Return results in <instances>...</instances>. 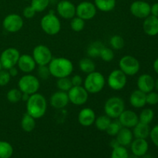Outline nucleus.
I'll return each instance as SVG.
<instances>
[{"mask_svg": "<svg viewBox=\"0 0 158 158\" xmlns=\"http://www.w3.org/2000/svg\"><path fill=\"white\" fill-rule=\"evenodd\" d=\"M47 100L41 94L35 93L29 96L26 101V113L37 120L46 114L47 110Z\"/></svg>", "mask_w": 158, "mask_h": 158, "instance_id": "obj_1", "label": "nucleus"}, {"mask_svg": "<svg viewBox=\"0 0 158 158\" xmlns=\"http://www.w3.org/2000/svg\"><path fill=\"white\" fill-rule=\"evenodd\" d=\"M52 77L60 79L69 77L73 71V64L70 60L65 57L52 58L48 65Z\"/></svg>", "mask_w": 158, "mask_h": 158, "instance_id": "obj_2", "label": "nucleus"}, {"mask_svg": "<svg viewBox=\"0 0 158 158\" xmlns=\"http://www.w3.org/2000/svg\"><path fill=\"white\" fill-rule=\"evenodd\" d=\"M106 84V79L104 76L100 72L94 71L87 74L83 80V87L88 93L91 94H97L101 92Z\"/></svg>", "mask_w": 158, "mask_h": 158, "instance_id": "obj_3", "label": "nucleus"}, {"mask_svg": "<svg viewBox=\"0 0 158 158\" xmlns=\"http://www.w3.org/2000/svg\"><path fill=\"white\" fill-rule=\"evenodd\" d=\"M40 26L46 34L49 35H55L61 30V21L52 10H51L41 19Z\"/></svg>", "mask_w": 158, "mask_h": 158, "instance_id": "obj_4", "label": "nucleus"}, {"mask_svg": "<svg viewBox=\"0 0 158 158\" xmlns=\"http://www.w3.org/2000/svg\"><path fill=\"white\" fill-rule=\"evenodd\" d=\"M104 113L111 119H117L125 110L124 100L120 97L114 96L105 102Z\"/></svg>", "mask_w": 158, "mask_h": 158, "instance_id": "obj_5", "label": "nucleus"}, {"mask_svg": "<svg viewBox=\"0 0 158 158\" xmlns=\"http://www.w3.org/2000/svg\"><path fill=\"white\" fill-rule=\"evenodd\" d=\"M40 87L39 78L30 73H26L20 77L18 81V88L22 93L29 95L38 93Z\"/></svg>", "mask_w": 158, "mask_h": 158, "instance_id": "obj_6", "label": "nucleus"}, {"mask_svg": "<svg viewBox=\"0 0 158 158\" xmlns=\"http://www.w3.org/2000/svg\"><path fill=\"white\" fill-rule=\"evenodd\" d=\"M119 69L128 77H133L140 71V62L132 56H124L119 61Z\"/></svg>", "mask_w": 158, "mask_h": 158, "instance_id": "obj_7", "label": "nucleus"}, {"mask_svg": "<svg viewBox=\"0 0 158 158\" xmlns=\"http://www.w3.org/2000/svg\"><path fill=\"white\" fill-rule=\"evenodd\" d=\"M106 83L109 87L114 90L119 91L123 89L127 83V76L120 69H114L110 73Z\"/></svg>", "mask_w": 158, "mask_h": 158, "instance_id": "obj_8", "label": "nucleus"}, {"mask_svg": "<svg viewBox=\"0 0 158 158\" xmlns=\"http://www.w3.org/2000/svg\"><path fill=\"white\" fill-rule=\"evenodd\" d=\"M20 55L19 51L16 48L9 47L3 50L0 55V62L2 69L8 70L13 66H16Z\"/></svg>", "mask_w": 158, "mask_h": 158, "instance_id": "obj_9", "label": "nucleus"}, {"mask_svg": "<svg viewBox=\"0 0 158 158\" xmlns=\"http://www.w3.org/2000/svg\"><path fill=\"white\" fill-rule=\"evenodd\" d=\"M32 56L38 66H48L53 58L49 48L42 44L34 47Z\"/></svg>", "mask_w": 158, "mask_h": 158, "instance_id": "obj_10", "label": "nucleus"}, {"mask_svg": "<svg viewBox=\"0 0 158 158\" xmlns=\"http://www.w3.org/2000/svg\"><path fill=\"white\" fill-rule=\"evenodd\" d=\"M67 94L69 102L76 106H83L87 102L89 98V93L83 86H72L67 92Z\"/></svg>", "mask_w": 158, "mask_h": 158, "instance_id": "obj_11", "label": "nucleus"}, {"mask_svg": "<svg viewBox=\"0 0 158 158\" xmlns=\"http://www.w3.org/2000/svg\"><path fill=\"white\" fill-rule=\"evenodd\" d=\"M24 25V21L21 15L15 13H11L6 15L2 21L4 29L11 33H15L21 30Z\"/></svg>", "mask_w": 158, "mask_h": 158, "instance_id": "obj_12", "label": "nucleus"}, {"mask_svg": "<svg viewBox=\"0 0 158 158\" xmlns=\"http://www.w3.org/2000/svg\"><path fill=\"white\" fill-rule=\"evenodd\" d=\"M97 9L94 3L89 1H83L76 6V16L83 20H90L97 15Z\"/></svg>", "mask_w": 158, "mask_h": 158, "instance_id": "obj_13", "label": "nucleus"}, {"mask_svg": "<svg viewBox=\"0 0 158 158\" xmlns=\"http://www.w3.org/2000/svg\"><path fill=\"white\" fill-rule=\"evenodd\" d=\"M130 11L136 18L144 19L151 15V5L145 1L137 0L131 3Z\"/></svg>", "mask_w": 158, "mask_h": 158, "instance_id": "obj_14", "label": "nucleus"}, {"mask_svg": "<svg viewBox=\"0 0 158 158\" xmlns=\"http://www.w3.org/2000/svg\"><path fill=\"white\" fill-rule=\"evenodd\" d=\"M59 16L64 19H71L76 16V6L69 0H61L56 6Z\"/></svg>", "mask_w": 158, "mask_h": 158, "instance_id": "obj_15", "label": "nucleus"}, {"mask_svg": "<svg viewBox=\"0 0 158 158\" xmlns=\"http://www.w3.org/2000/svg\"><path fill=\"white\" fill-rule=\"evenodd\" d=\"M69 103V97L66 92L58 90L53 93L49 98V104L54 109L60 110L65 108Z\"/></svg>", "mask_w": 158, "mask_h": 158, "instance_id": "obj_16", "label": "nucleus"}, {"mask_svg": "<svg viewBox=\"0 0 158 158\" xmlns=\"http://www.w3.org/2000/svg\"><path fill=\"white\" fill-rule=\"evenodd\" d=\"M123 127L134 128L139 122L138 115L134 111L124 110L117 118Z\"/></svg>", "mask_w": 158, "mask_h": 158, "instance_id": "obj_17", "label": "nucleus"}, {"mask_svg": "<svg viewBox=\"0 0 158 158\" xmlns=\"http://www.w3.org/2000/svg\"><path fill=\"white\" fill-rule=\"evenodd\" d=\"M17 66L19 69L24 73L25 74L30 73L32 71L35 70L36 63L32 56L29 54H23V55H20Z\"/></svg>", "mask_w": 158, "mask_h": 158, "instance_id": "obj_18", "label": "nucleus"}, {"mask_svg": "<svg viewBox=\"0 0 158 158\" xmlns=\"http://www.w3.org/2000/svg\"><path fill=\"white\" fill-rule=\"evenodd\" d=\"M96 114L92 108H83L78 114V122L83 127H90L94 124Z\"/></svg>", "mask_w": 158, "mask_h": 158, "instance_id": "obj_19", "label": "nucleus"}, {"mask_svg": "<svg viewBox=\"0 0 158 158\" xmlns=\"http://www.w3.org/2000/svg\"><path fill=\"white\" fill-rule=\"evenodd\" d=\"M154 83L155 80L149 74H142L138 77L137 81V85L138 89L141 90L145 94L151 92L154 89Z\"/></svg>", "mask_w": 158, "mask_h": 158, "instance_id": "obj_20", "label": "nucleus"}, {"mask_svg": "<svg viewBox=\"0 0 158 158\" xmlns=\"http://www.w3.org/2000/svg\"><path fill=\"white\" fill-rule=\"evenodd\" d=\"M148 148H149V145L146 139L135 138V140H133L132 143H131L132 154L139 157L145 155L148 153Z\"/></svg>", "mask_w": 158, "mask_h": 158, "instance_id": "obj_21", "label": "nucleus"}, {"mask_svg": "<svg viewBox=\"0 0 158 158\" xmlns=\"http://www.w3.org/2000/svg\"><path fill=\"white\" fill-rule=\"evenodd\" d=\"M143 29L148 35H157L158 34V17L150 15L145 18L143 23Z\"/></svg>", "mask_w": 158, "mask_h": 158, "instance_id": "obj_22", "label": "nucleus"}, {"mask_svg": "<svg viewBox=\"0 0 158 158\" xmlns=\"http://www.w3.org/2000/svg\"><path fill=\"white\" fill-rule=\"evenodd\" d=\"M146 94L140 89H136L131 93L129 101L131 106L134 108H142L147 104Z\"/></svg>", "mask_w": 158, "mask_h": 158, "instance_id": "obj_23", "label": "nucleus"}, {"mask_svg": "<svg viewBox=\"0 0 158 158\" xmlns=\"http://www.w3.org/2000/svg\"><path fill=\"white\" fill-rule=\"evenodd\" d=\"M116 139L120 146L127 147L132 143L134 140V134L130 128L122 127L116 136Z\"/></svg>", "mask_w": 158, "mask_h": 158, "instance_id": "obj_24", "label": "nucleus"}, {"mask_svg": "<svg viewBox=\"0 0 158 158\" xmlns=\"http://www.w3.org/2000/svg\"><path fill=\"white\" fill-rule=\"evenodd\" d=\"M132 132L135 138L147 139L150 136L151 129L149 124H146L139 121L137 125L133 128Z\"/></svg>", "mask_w": 158, "mask_h": 158, "instance_id": "obj_25", "label": "nucleus"}, {"mask_svg": "<svg viewBox=\"0 0 158 158\" xmlns=\"http://www.w3.org/2000/svg\"><path fill=\"white\" fill-rule=\"evenodd\" d=\"M94 5L98 10L109 12L114 10L117 5L116 0H94Z\"/></svg>", "mask_w": 158, "mask_h": 158, "instance_id": "obj_26", "label": "nucleus"}, {"mask_svg": "<svg viewBox=\"0 0 158 158\" xmlns=\"http://www.w3.org/2000/svg\"><path fill=\"white\" fill-rule=\"evenodd\" d=\"M35 125L36 123H35V119L34 117H32L27 113L23 114L21 120V127L25 132H32L35 129Z\"/></svg>", "mask_w": 158, "mask_h": 158, "instance_id": "obj_27", "label": "nucleus"}, {"mask_svg": "<svg viewBox=\"0 0 158 158\" xmlns=\"http://www.w3.org/2000/svg\"><path fill=\"white\" fill-rule=\"evenodd\" d=\"M79 68L81 72L87 75L95 71L96 65L90 58H83L79 62Z\"/></svg>", "mask_w": 158, "mask_h": 158, "instance_id": "obj_28", "label": "nucleus"}, {"mask_svg": "<svg viewBox=\"0 0 158 158\" xmlns=\"http://www.w3.org/2000/svg\"><path fill=\"white\" fill-rule=\"evenodd\" d=\"M111 121H112V119L110 118L106 114H104V115H100L99 117H96L94 125L99 131H106Z\"/></svg>", "mask_w": 158, "mask_h": 158, "instance_id": "obj_29", "label": "nucleus"}, {"mask_svg": "<svg viewBox=\"0 0 158 158\" xmlns=\"http://www.w3.org/2000/svg\"><path fill=\"white\" fill-rule=\"evenodd\" d=\"M103 46H104L103 45V43H100V42H93L87 47V50H86L87 55L90 58H97V57H99L100 50H101V49Z\"/></svg>", "mask_w": 158, "mask_h": 158, "instance_id": "obj_30", "label": "nucleus"}, {"mask_svg": "<svg viewBox=\"0 0 158 158\" xmlns=\"http://www.w3.org/2000/svg\"><path fill=\"white\" fill-rule=\"evenodd\" d=\"M13 154V148L9 142L0 140V158H10Z\"/></svg>", "mask_w": 158, "mask_h": 158, "instance_id": "obj_31", "label": "nucleus"}, {"mask_svg": "<svg viewBox=\"0 0 158 158\" xmlns=\"http://www.w3.org/2000/svg\"><path fill=\"white\" fill-rule=\"evenodd\" d=\"M139 121L141 123H146V124H150L154 120V112L152 109L150 108H146L143 109L140 112V115L138 116Z\"/></svg>", "mask_w": 158, "mask_h": 158, "instance_id": "obj_32", "label": "nucleus"}, {"mask_svg": "<svg viewBox=\"0 0 158 158\" xmlns=\"http://www.w3.org/2000/svg\"><path fill=\"white\" fill-rule=\"evenodd\" d=\"M22 94L23 93L19 90V89L17 88H13L8 91L7 94H6V98H7L8 101L12 103H16L21 100Z\"/></svg>", "mask_w": 158, "mask_h": 158, "instance_id": "obj_33", "label": "nucleus"}, {"mask_svg": "<svg viewBox=\"0 0 158 158\" xmlns=\"http://www.w3.org/2000/svg\"><path fill=\"white\" fill-rule=\"evenodd\" d=\"M70 28L73 31L76 32H80L83 31L85 28V20L78 16H75L71 19Z\"/></svg>", "mask_w": 158, "mask_h": 158, "instance_id": "obj_34", "label": "nucleus"}, {"mask_svg": "<svg viewBox=\"0 0 158 158\" xmlns=\"http://www.w3.org/2000/svg\"><path fill=\"white\" fill-rule=\"evenodd\" d=\"M30 6L36 12H42L49 6L50 0H31Z\"/></svg>", "mask_w": 158, "mask_h": 158, "instance_id": "obj_35", "label": "nucleus"}, {"mask_svg": "<svg viewBox=\"0 0 158 158\" xmlns=\"http://www.w3.org/2000/svg\"><path fill=\"white\" fill-rule=\"evenodd\" d=\"M56 86L59 90L67 93L72 88L73 84L69 77H63L57 80Z\"/></svg>", "mask_w": 158, "mask_h": 158, "instance_id": "obj_36", "label": "nucleus"}, {"mask_svg": "<svg viewBox=\"0 0 158 158\" xmlns=\"http://www.w3.org/2000/svg\"><path fill=\"white\" fill-rule=\"evenodd\" d=\"M110 45L115 50H120L124 46V40L120 35H114L110 39Z\"/></svg>", "mask_w": 158, "mask_h": 158, "instance_id": "obj_37", "label": "nucleus"}, {"mask_svg": "<svg viewBox=\"0 0 158 158\" xmlns=\"http://www.w3.org/2000/svg\"><path fill=\"white\" fill-rule=\"evenodd\" d=\"M122 127H123L120 124L119 120H117V119H116V120H112V121H111V123H110V125L108 126L107 129L106 130V132L109 136H111V137H116Z\"/></svg>", "mask_w": 158, "mask_h": 158, "instance_id": "obj_38", "label": "nucleus"}, {"mask_svg": "<svg viewBox=\"0 0 158 158\" xmlns=\"http://www.w3.org/2000/svg\"><path fill=\"white\" fill-rule=\"evenodd\" d=\"M99 57H100V59L103 61L109 63V62H111L114 59V52L110 48L103 46L101 50H100Z\"/></svg>", "mask_w": 158, "mask_h": 158, "instance_id": "obj_39", "label": "nucleus"}, {"mask_svg": "<svg viewBox=\"0 0 158 158\" xmlns=\"http://www.w3.org/2000/svg\"><path fill=\"white\" fill-rule=\"evenodd\" d=\"M128 157H129V153L126 147L120 145L113 149L110 158H128Z\"/></svg>", "mask_w": 158, "mask_h": 158, "instance_id": "obj_40", "label": "nucleus"}, {"mask_svg": "<svg viewBox=\"0 0 158 158\" xmlns=\"http://www.w3.org/2000/svg\"><path fill=\"white\" fill-rule=\"evenodd\" d=\"M37 74L39 78L42 80H47L51 76L48 66H38Z\"/></svg>", "mask_w": 158, "mask_h": 158, "instance_id": "obj_41", "label": "nucleus"}, {"mask_svg": "<svg viewBox=\"0 0 158 158\" xmlns=\"http://www.w3.org/2000/svg\"><path fill=\"white\" fill-rule=\"evenodd\" d=\"M11 76L7 69H2L0 71V86H5L10 82Z\"/></svg>", "mask_w": 158, "mask_h": 158, "instance_id": "obj_42", "label": "nucleus"}, {"mask_svg": "<svg viewBox=\"0 0 158 158\" xmlns=\"http://www.w3.org/2000/svg\"><path fill=\"white\" fill-rule=\"evenodd\" d=\"M146 102L148 104L154 106L158 103V94L154 91L148 93L146 94Z\"/></svg>", "mask_w": 158, "mask_h": 158, "instance_id": "obj_43", "label": "nucleus"}, {"mask_svg": "<svg viewBox=\"0 0 158 158\" xmlns=\"http://www.w3.org/2000/svg\"><path fill=\"white\" fill-rule=\"evenodd\" d=\"M36 14V12L35 11V9L32 7L31 6H28L24 8L23 11V15L24 18L26 19H32Z\"/></svg>", "mask_w": 158, "mask_h": 158, "instance_id": "obj_44", "label": "nucleus"}, {"mask_svg": "<svg viewBox=\"0 0 158 158\" xmlns=\"http://www.w3.org/2000/svg\"><path fill=\"white\" fill-rule=\"evenodd\" d=\"M150 137H151V139L153 143H154V144L158 148V124L154 126L151 130Z\"/></svg>", "mask_w": 158, "mask_h": 158, "instance_id": "obj_45", "label": "nucleus"}, {"mask_svg": "<svg viewBox=\"0 0 158 158\" xmlns=\"http://www.w3.org/2000/svg\"><path fill=\"white\" fill-rule=\"evenodd\" d=\"M71 82H72L73 86H82L83 84V79L79 74H76V75L73 76L70 78Z\"/></svg>", "mask_w": 158, "mask_h": 158, "instance_id": "obj_46", "label": "nucleus"}, {"mask_svg": "<svg viewBox=\"0 0 158 158\" xmlns=\"http://www.w3.org/2000/svg\"><path fill=\"white\" fill-rule=\"evenodd\" d=\"M151 14L154 16L158 17V2H155L151 6Z\"/></svg>", "mask_w": 158, "mask_h": 158, "instance_id": "obj_47", "label": "nucleus"}, {"mask_svg": "<svg viewBox=\"0 0 158 158\" xmlns=\"http://www.w3.org/2000/svg\"><path fill=\"white\" fill-rule=\"evenodd\" d=\"M8 71H9V74H10L11 77H16V76L19 74V69H17L16 66H13V67L10 68L9 69H8Z\"/></svg>", "mask_w": 158, "mask_h": 158, "instance_id": "obj_48", "label": "nucleus"}, {"mask_svg": "<svg viewBox=\"0 0 158 158\" xmlns=\"http://www.w3.org/2000/svg\"><path fill=\"white\" fill-rule=\"evenodd\" d=\"M110 147L113 148V149H114V148H117V147L120 146V144H119L118 141H117V139H116V138L115 139H113V140H111L110 143Z\"/></svg>", "mask_w": 158, "mask_h": 158, "instance_id": "obj_49", "label": "nucleus"}, {"mask_svg": "<svg viewBox=\"0 0 158 158\" xmlns=\"http://www.w3.org/2000/svg\"><path fill=\"white\" fill-rule=\"evenodd\" d=\"M153 67H154V71L157 73V74L158 75V58L154 60V64H153Z\"/></svg>", "mask_w": 158, "mask_h": 158, "instance_id": "obj_50", "label": "nucleus"}, {"mask_svg": "<svg viewBox=\"0 0 158 158\" xmlns=\"http://www.w3.org/2000/svg\"><path fill=\"white\" fill-rule=\"evenodd\" d=\"M29 96H30V95H29V94H24V93H23V94H22V98H21V100H23V101L26 102V101H27V100H29Z\"/></svg>", "mask_w": 158, "mask_h": 158, "instance_id": "obj_51", "label": "nucleus"}, {"mask_svg": "<svg viewBox=\"0 0 158 158\" xmlns=\"http://www.w3.org/2000/svg\"><path fill=\"white\" fill-rule=\"evenodd\" d=\"M154 89H156V90L158 91V78L155 80V83H154Z\"/></svg>", "mask_w": 158, "mask_h": 158, "instance_id": "obj_52", "label": "nucleus"}, {"mask_svg": "<svg viewBox=\"0 0 158 158\" xmlns=\"http://www.w3.org/2000/svg\"><path fill=\"white\" fill-rule=\"evenodd\" d=\"M128 158H140V157H137V156H136V155H134V154H132V155H131V156L129 155Z\"/></svg>", "mask_w": 158, "mask_h": 158, "instance_id": "obj_53", "label": "nucleus"}, {"mask_svg": "<svg viewBox=\"0 0 158 158\" xmlns=\"http://www.w3.org/2000/svg\"><path fill=\"white\" fill-rule=\"evenodd\" d=\"M143 158H153L151 155H148V154H145V155L143 156Z\"/></svg>", "mask_w": 158, "mask_h": 158, "instance_id": "obj_54", "label": "nucleus"}, {"mask_svg": "<svg viewBox=\"0 0 158 158\" xmlns=\"http://www.w3.org/2000/svg\"><path fill=\"white\" fill-rule=\"evenodd\" d=\"M2 69V63L1 62H0V71H1Z\"/></svg>", "mask_w": 158, "mask_h": 158, "instance_id": "obj_55", "label": "nucleus"}, {"mask_svg": "<svg viewBox=\"0 0 158 158\" xmlns=\"http://www.w3.org/2000/svg\"><path fill=\"white\" fill-rule=\"evenodd\" d=\"M24 1H31V0H24Z\"/></svg>", "mask_w": 158, "mask_h": 158, "instance_id": "obj_56", "label": "nucleus"}]
</instances>
